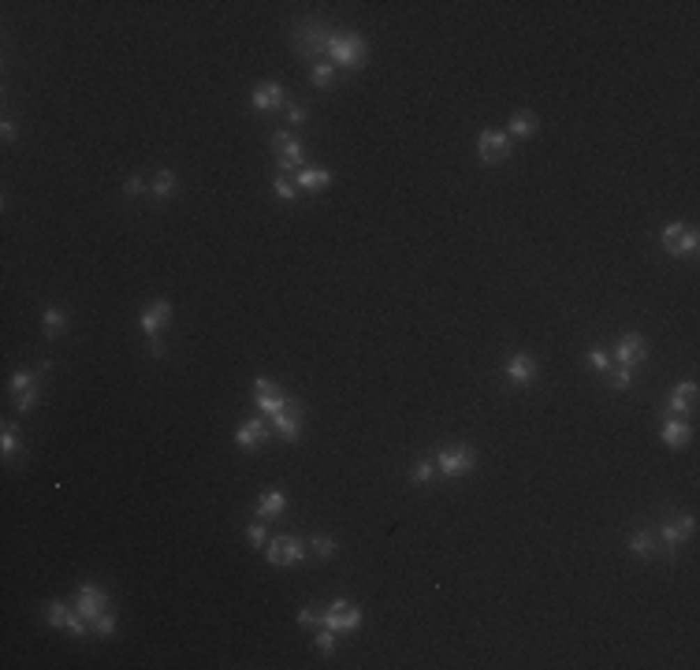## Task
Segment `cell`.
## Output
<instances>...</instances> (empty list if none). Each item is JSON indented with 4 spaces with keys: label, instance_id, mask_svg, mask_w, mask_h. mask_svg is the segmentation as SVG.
Returning <instances> with one entry per match:
<instances>
[{
    "label": "cell",
    "instance_id": "42",
    "mask_svg": "<svg viewBox=\"0 0 700 670\" xmlns=\"http://www.w3.org/2000/svg\"><path fill=\"white\" fill-rule=\"evenodd\" d=\"M0 134H4V142H15V134H19V127L12 123V120H4L0 123Z\"/></svg>",
    "mask_w": 700,
    "mask_h": 670
},
{
    "label": "cell",
    "instance_id": "43",
    "mask_svg": "<svg viewBox=\"0 0 700 670\" xmlns=\"http://www.w3.org/2000/svg\"><path fill=\"white\" fill-rule=\"evenodd\" d=\"M149 354H153V358H164V343H160L157 335H149Z\"/></svg>",
    "mask_w": 700,
    "mask_h": 670
},
{
    "label": "cell",
    "instance_id": "12",
    "mask_svg": "<svg viewBox=\"0 0 700 670\" xmlns=\"http://www.w3.org/2000/svg\"><path fill=\"white\" fill-rule=\"evenodd\" d=\"M693 514H682L678 522H667L663 525V540H667V559H678V544H685L689 533H693Z\"/></svg>",
    "mask_w": 700,
    "mask_h": 670
},
{
    "label": "cell",
    "instance_id": "24",
    "mask_svg": "<svg viewBox=\"0 0 700 670\" xmlns=\"http://www.w3.org/2000/svg\"><path fill=\"white\" fill-rule=\"evenodd\" d=\"M682 224H667L663 228V250L671 254V257H678V246H682Z\"/></svg>",
    "mask_w": 700,
    "mask_h": 670
},
{
    "label": "cell",
    "instance_id": "28",
    "mask_svg": "<svg viewBox=\"0 0 700 670\" xmlns=\"http://www.w3.org/2000/svg\"><path fill=\"white\" fill-rule=\"evenodd\" d=\"M272 190H276V198H283V201H295L298 198V182H290L287 176H276Z\"/></svg>",
    "mask_w": 700,
    "mask_h": 670
},
{
    "label": "cell",
    "instance_id": "35",
    "mask_svg": "<svg viewBox=\"0 0 700 670\" xmlns=\"http://www.w3.org/2000/svg\"><path fill=\"white\" fill-rule=\"evenodd\" d=\"M630 384H633V369H622V365H619V373L611 376V387H615V391H626Z\"/></svg>",
    "mask_w": 700,
    "mask_h": 670
},
{
    "label": "cell",
    "instance_id": "17",
    "mask_svg": "<svg viewBox=\"0 0 700 670\" xmlns=\"http://www.w3.org/2000/svg\"><path fill=\"white\" fill-rule=\"evenodd\" d=\"M298 190H309V194H320V190H328V182H332V171L328 168H302L298 171Z\"/></svg>",
    "mask_w": 700,
    "mask_h": 670
},
{
    "label": "cell",
    "instance_id": "13",
    "mask_svg": "<svg viewBox=\"0 0 700 670\" xmlns=\"http://www.w3.org/2000/svg\"><path fill=\"white\" fill-rule=\"evenodd\" d=\"M283 97H287V90L279 82H261V86H254L250 104L257 108V112H272V108L283 104Z\"/></svg>",
    "mask_w": 700,
    "mask_h": 670
},
{
    "label": "cell",
    "instance_id": "7",
    "mask_svg": "<svg viewBox=\"0 0 700 670\" xmlns=\"http://www.w3.org/2000/svg\"><path fill=\"white\" fill-rule=\"evenodd\" d=\"M272 149L279 153L276 160H279V171H283V176H287L290 168H298V164H302V157H306L302 142H298V138H290L287 131H279V134L272 138Z\"/></svg>",
    "mask_w": 700,
    "mask_h": 670
},
{
    "label": "cell",
    "instance_id": "8",
    "mask_svg": "<svg viewBox=\"0 0 700 670\" xmlns=\"http://www.w3.org/2000/svg\"><path fill=\"white\" fill-rule=\"evenodd\" d=\"M644 358H648V343H644V335H637V332L622 335V343L615 350V361L622 365V369H633V365H641Z\"/></svg>",
    "mask_w": 700,
    "mask_h": 670
},
{
    "label": "cell",
    "instance_id": "30",
    "mask_svg": "<svg viewBox=\"0 0 700 670\" xmlns=\"http://www.w3.org/2000/svg\"><path fill=\"white\" fill-rule=\"evenodd\" d=\"M436 477V462H417V466H414V484H428V481H433Z\"/></svg>",
    "mask_w": 700,
    "mask_h": 670
},
{
    "label": "cell",
    "instance_id": "27",
    "mask_svg": "<svg viewBox=\"0 0 700 670\" xmlns=\"http://www.w3.org/2000/svg\"><path fill=\"white\" fill-rule=\"evenodd\" d=\"M254 403H257V410H261V414L276 417V414H283V410L290 406V398L283 395V398H254Z\"/></svg>",
    "mask_w": 700,
    "mask_h": 670
},
{
    "label": "cell",
    "instance_id": "38",
    "mask_svg": "<svg viewBox=\"0 0 700 670\" xmlns=\"http://www.w3.org/2000/svg\"><path fill=\"white\" fill-rule=\"evenodd\" d=\"M146 190H149V187H146L138 176H131V179L123 182V194H127V198H138V194H146Z\"/></svg>",
    "mask_w": 700,
    "mask_h": 670
},
{
    "label": "cell",
    "instance_id": "40",
    "mask_svg": "<svg viewBox=\"0 0 700 670\" xmlns=\"http://www.w3.org/2000/svg\"><path fill=\"white\" fill-rule=\"evenodd\" d=\"M674 395H682V398H685V403H693V398H697V384H693V380L678 384V387H674Z\"/></svg>",
    "mask_w": 700,
    "mask_h": 670
},
{
    "label": "cell",
    "instance_id": "21",
    "mask_svg": "<svg viewBox=\"0 0 700 670\" xmlns=\"http://www.w3.org/2000/svg\"><path fill=\"white\" fill-rule=\"evenodd\" d=\"M179 190V176H176V171H157V179L153 182H149V194H153V198H171V194H176Z\"/></svg>",
    "mask_w": 700,
    "mask_h": 670
},
{
    "label": "cell",
    "instance_id": "41",
    "mask_svg": "<svg viewBox=\"0 0 700 670\" xmlns=\"http://www.w3.org/2000/svg\"><path fill=\"white\" fill-rule=\"evenodd\" d=\"M306 116H309V112H306L302 104H290V108H287V120L295 123V127H298V123H306Z\"/></svg>",
    "mask_w": 700,
    "mask_h": 670
},
{
    "label": "cell",
    "instance_id": "29",
    "mask_svg": "<svg viewBox=\"0 0 700 670\" xmlns=\"http://www.w3.org/2000/svg\"><path fill=\"white\" fill-rule=\"evenodd\" d=\"M309 547H313L320 559H332V555H336V540H332V536H313V540H309Z\"/></svg>",
    "mask_w": 700,
    "mask_h": 670
},
{
    "label": "cell",
    "instance_id": "31",
    "mask_svg": "<svg viewBox=\"0 0 700 670\" xmlns=\"http://www.w3.org/2000/svg\"><path fill=\"white\" fill-rule=\"evenodd\" d=\"M93 630H97V637H116V618H112V614H97Z\"/></svg>",
    "mask_w": 700,
    "mask_h": 670
},
{
    "label": "cell",
    "instance_id": "20",
    "mask_svg": "<svg viewBox=\"0 0 700 670\" xmlns=\"http://www.w3.org/2000/svg\"><path fill=\"white\" fill-rule=\"evenodd\" d=\"M287 511V495L283 492H265L261 499H257V514L261 517H279Z\"/></svg>",
    "mask_w": 700,
    "mask_h": 670
},
{
    "label": "cell",
    "instance_id": "37",
    "mask_svg": "<svg viewBox=\"0 0 700 670\" xmlns=\"http://www.w3.org/2000/svg\"><path fill=\"white\" fill-rule=\"evenodd\" d=\"M320 622H325V618L317 614V607H302V611H298V625H306V630H309V625H320Z\"/></svg>",
    "mask_w": 700,
    "mask_h": 670
},
{
    "label": "cell",
    "instance_id": "19",
    "mask_svg": "<svg viewBox=\"0 0 700 670\" xmlns=\"http://www.w3.org/2000/svg\"><path fill=\"white\" fill-rule=\"evenodd\" d=\"M272 425H276V436H283L287 443H295L298 436H302V421H298L295 406H290V414H287V410H283V414H276Z\"/></svg>",
    "mask_w": 700,
    "mask_h": 670
},
{
    "label": "cell",
    "instance_id": "11",
    "mask_svg": "<svg viewBox=\"0 0 700 670\" xmlns=\"http://www.w3.org/2000/svg\"><path fill=\"white\" fill-rule=\"evenodd\" d=\"M45 618H49V625H52V630H68L71 637H82V633H86L82 618H79V614H71V611L63 607L60 600H52L49 607H45Z\"/></svg>",
    "mask_w": 700,
    "mask_h": 670
},
{
    "label": "cell",
    "instance_id": "1",
    "mask_svg": "<svg viewBox=\"0 0 700 670\" xmlns=\"http://www.w3.org/2000/svg\"><path fill=\"white\" fill-rule=\"evenodd\" d=\"M325 49H328V60L336 63V68H350V71H358L365 63V52H369L365 38L361 34H347V30H332V34H325Z\"/></svg>",
    "mask_w": 700,
    "mask_h": 670
},
{
    "label": "cell",
    "instance_id": "6",
    "mask_svg": "<svg viewBox=\"0 0 700 670\" xmlns=\"http://www.w3.org/2000/svg\"><path fill=\"white\" fill-rule=\"evenodd\" d=\"M477 157L484 164H499V160L511 157V138L503 131H481L477 138Z\"/></svg>",
    "mask_w": 700,
    "mask_h": 670
},
{
    "label": "cell",
    "instance_id": "10",
    "mask_svg": "<svg viewBox=\"0 0 700 670\" xmlns=\"http://www.w3.org/2000/svg\"><path fill=\"white\" fill-rule=\"evenodd\" d=\"M503 373H507L511 384H533L536 380V358H533V354H525V350H518V354H511V358H507Z\"/></svg>",
    "mask_w": 700,
    "mask_h": 670
},
{
    "label": "cell",
    "instance_id": "22",
    "mask_svg": "<svg viewBox=\"0 0 700 670\" xmlns=\"http://www.w3.org/2000/svg\"><path fill=\"white\" fill-rule=\"evenodd\" d=\"M332 79H336V63H332V60H317L313 71H309V82H313L317 90H328Z\"/></svg>",
    "mask_w": 700,
    "mask_h": 670
},
{
    "label": "cell",
    "instance_id": "18",
    "mask_svg": "<svg viewBox=\"0 0 700 670\" xmlns=\"http://www.w3.org/2000/svg\"><path fill=\"white\" fill-rule=\"evenodd\" d=\"M689 439H693V428H689L682 417L663 421V443H667V447H674V451H678V447H685Z\"/></svg>",
    "mask_w": 700,
    "mask_h": 670
},
{
    "label": "cell",
    "instance_id": "3",
    "mask_svg": "<svg viewBox=\"0 0 700 670\" xmlns=\"http://www.w3.org/2000/svg\"><path fill=\"white\" fill-rule=\"evenodd\" d=\"M38 373H41V365H38L34 373H30V369H19V373L12 376V395H15V410H19V414H30V410L38 406V395H41Z\"/></svg>",
    "mask_w": 700,
    "mask_h": 670
},
{
    "label": "cell",
    "instance_id": "25",
    "mask_svg": "<svg viewBox=\"0 0 700 670\" xmlns=\"http://www.w3.org/2000/svg\"><path fill=\"white\" fill-rule=\"evenodd\" d=\"M626 544H630L633 555H652V551H655V540H652V533H644V529H641V533H633Z\"/></svg>",
    "mask_w": 700,
    "mask_h": 670
},
{
    "label": "cell",
    "instance_id": "15",
    "mask_svg": "<svg viewBox=\"0 0 700 670\" xmlns=\"http://www.w3.org/2000/svg\"><path fill=\"white\" fill-rule=\"evenodd\" d=\"M536 131H540V120H536V112H529V108L514 112L511 123H507V138H533Z\"/></svg>",
    "mask_w": 700,
    "mask_h": 670
},
{
    "label": "cell",
    "instance_id": "14",
    "mask_svg": "<svg viewBox=\"0 0 700 670\" xmlns=\"http://www.w3.org/2000/svg\"><path fill=\"white\" fill-rule=\"evenodd\" d=\"M168 320H171V302L157 298L153 306H146V313H142V320H138V324H142V332H146V335H157Z\"/></svg>",
    "mask_w": 700,
    "mask_h": 670
},
{
    "label": "cell",
    "instance_id": "4",
    "mask_svg": "<svg viewBox=\"0 0 700 670\" xmlns=\"http://www.w3.org/2000/svg\"><path fill=\"white\" fill-rule=\"evenodd\" d=\"M265 555L272 566H290V563H302L306 559V540L298 536H276L265 544Z\"/></svg>",
    "mask_w": 700,
    "mask_h": 670
},
{
    "label": "cell",
    "instance_id": "34",
    "mask_svg": "<svg viewBox=\"0 0 700 670\" xmlns=\"http://www.w3.org/2000/svg\"><path fill=\"white\" fill-rule=\"evenodd\" d=\"M589 365H592L596 373H607V369H611V354H607V350H592V354H589Z\"/></svg>",
    "mask_w": 700,
    "mask_h": 670
},
{
    "label": "cell",
    "instance_id": "39",
    "mask_svg": "<svg viewBox=\"0 0 700 670\" xmlns=\"http://www.w3.org/2000/svg\"><path fill=\"white\" fill-rule=\"evenodd\" d=\"M689 406H693V403H685V398H682V395H674V391H671V398H667V410H671V414H678V417H682Z\"/></svg>",
    "mask_w": 700,
    "mask_h": 670
},
{
    "label": "cell",
    "instance_id": "5",
    "mask_svg": "<svg viewBox=\"0 0 700 670\" xmlns=\"http://www.w3.org/2000/svg\"><path fill=\"white\" fill-rule=\"evenodd\" d=\"M325 625L332 633H354L361 625V611L354 607L350 600H332L325 611Z\"/></svg>",
    "mask_w": 700,
    "mask_h": 670
},
{
    "label": "cell",
    "instance_id": "9",
    "mask_svg": "<svg viewBox=\"0 0 700 670\" xmlns=\"http://www.w3.org/2000/svg\"><path fill=\"white\" fill-rule=\"evenodd\" d=\"M104 603H109V592H104L101 585H82L79 596H75V607H79L82 618H97V614H104Z\"/></svg>",
    "mask_w": 700,
    "mask_h": 670
},
{
    "label": "cell",
    "instance_id": "16",
    "mask_svg": "<svg viewBox=\"0 0 700 670\" xmlns=\"http://www.w3.org/2000/svg\"><path fill=\"white\" fill-rule=\"evenodd\" d=\"M268 439V425H265V421H242V425H239V432H235V443H239V447H246V451H250V447H257V443H265Z\"/></svg>",
    "mask_w": 700,
    "mask_h": 670
},
{
    "label": "cell",
    "instance_id": "26",
    "mask_svg": "<svg viewBox=\"0 0 700 670\" xmlns=\"http://www.w3.org/2000/svg\"><path fill=\"white\" fill-rule=\"evenodd\" d=\"M63 328H68V317H63V309H60V306L45 309V332H49V335H60Z\"/></svg>",
    "mask_w": 700,
    "mask_h": 670
},
{
    "label": "cell",
    "instance_id": "33",
    "mask_svg": "<svg viewBox=\"0 0 700 670\" xmlns=\"http://www.w3.org/2000/svg\"><path fill=\"white\" fill-rule=\"evenodd\" d=\"M697 242H700L697 228H685V231H682V246H678V254H697Z\"/></svg>",
    "mask_w": 700,
    "mask_h": 670
},
{
    "label": "cell",
    "instance_id": "32",
    "mask_svg": "<svg viewBox=\"0 0 700 670\" xmlns=\"http://www.w3.org/2000/svg\"><path fill=\"white\" fill-rule=\"evenodd\" d=\"M332 648H336V633L325 625V633L317 630V652H320V655H332Z\"/></svg>",
    "mask_w": 700,
    "mask_h": 670
},
{
    "label": "cell",
    "instance_id": "23",
    "mask_svg": "<svg viewBox=\"0 0 700 670\" xmlns=\"http://www.w3.org/2000/svg\"><path fill=\"white\" fill-rule=\"evenodd\" d=\"M0 451H4V458H15L19 455V432L12 421H4V436H0Z\"/></svg>",
    "mask_w": 700,
    "mask_h": 670
},
{
    "label": "cell",
    "instance_id": "36",
    "mask_svg": "<svg viewBox=\"0 0 700 670\" xmlns=\"http://www.w3.org/2000/svg\"><path fill=\"white\" fill-rule=\"evenodd\" d=\"M246 536H250V544H254V547H265V544H268V533H265V525H261V522H254L250 529H246Z\"/></svg>",
    "mask_w": 700,
    "mask_h": 670
},
{
    "label": "cell",
    "instance_id": "2",
    "mask_svg": "<svg viewBox=\"0 0 700 670\" xmlns=\"http://www.w3.org/2000/svg\"><path fill=\"white\" fill-rule=\"evenodd\" d=\"M433 462H436V469L444 473L447 481H455V477H462V473H469L473 466H477V451L466 447V443H455V447H440Z\"/></svg>",
    "mask_w": 700,
    "mask_h": 670
}]
</instances>
